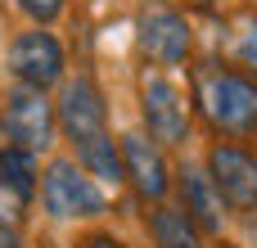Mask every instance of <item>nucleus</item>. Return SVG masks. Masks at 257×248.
I'll use <instances>...</instances> for the list:
<instances>
[{
	"mask_svg": "<svg viewBox=\"0 0 257 248\" xmlns=\"http://www.w3.org/2000/svg\"><path fill=\"white\" fill-rule=\"evenodd\" d=\"M54 122L77 145V167L86 176L122 181V154L108 136V108H104V95L90 77H77L63 86V95L54 104Z\"/></svg>",
	"mask_w": 257,
	"mask_h": 248,
	"instance_id": "nucleus-1",
	"label": "nucleus"
},
{
	"mask_svg": "<svg viewBox=\"0 0 257 248\" xmlns=\"http://www.w3.org/2000/svg\"><path fill=\"white\" fill-rule=\"evenodd\" d=\"M194 99L221 136H230V140H253L257 136V81L208 63V68H199Z\"/></svg>",
	"mask_w": 257,
	"mask_h": 248,
	"instance_id": "nucleus-2",
	"label": "nucleus"
},
{
	"mask_svg": "<svg viewBox=\"0 0 257 248\" xmlns=\"http://www.w3.org/2000/svg\"><path fill=\"white\" fill-rule=\"evenodd\" d=\"M54 104L45 99V90H32V86H18L5 95L0 104V131L14 149H27V154H41L54 145Z\"/></svg>",
	"mask_w": 257,
	"mask_h": 248,
	"instance_id": "nucleus-3",
	"label": "nucleus"
},
{
	"mask_svg": "<svg viewBox=\"0 0 257 248\" xmlns=\"http://www.w3.org/2000/svg\"><path fill=\"white\" fill-rule=\"evenodd\" d=\"M41 203L59 221H77V217H99L104 212V194H99L95 176H86L68 158H59V163L45 167V176H41Z\"/></svg>",
	"mask_w": 257,
	"mask_h": 248,
	"instance_id": "nucleus-4",
	"label": "nucleus"
},
{
	"mask_svg": "<svg viewBox=\"0 0 257 248\" xmlns=\"http://www.w3.org/2000/svg\"><path fill=\"white\" fill-rule=\"evenodd\" d=\"M140 113H145V127L158 145H181L190 136V104L163 72L140 77Z\"/></svg>",
	"mask_w": 257,
	"mask_h": 248,
	"instance_id": "nucleus-5",
	"label": "nucleus"
},
{
	"mask_svg": "<svg viewBox=\"0 0 257 248\" xmlns=\"http://www.w3.org/2000/svg\"><path fill=\"white\" fill-rule=\"evenodd\" d=\"M208 176L235 212H257V154L244 145H212L208 154Z\"/></svg>",
	"mask_w": 257,
	"mask_h": 248,
	"instance_id": "nucleus-6",
	"label": "nucleus"
},
{
	"mask_svg": "<svg viewBox=\"0 0 257 248\" xmlns=\"http://www.w3.org/2000/svg\"><path fill=\"white\" fill-rule=\"evenodd\" d=\"M136 41H140V50L154 59V63H185V54H190V23L172 9V5H163V0H154V5H145L140 9V18H136Z\"/></svg>",
	"mask_w": 257,
	"mask_h": 248,
	"instance_id": "nucleus-7",
	"label": "nucleus"
},
{
	"mask_svg": "<svg viewBox=\"0 0 257 248\" xmlns=\"http://www.w3.org/2000/svg\"><path fill=\"white\" fill-rule=\"evenodd\" d=\"M9 68H14V77L23 86L45 90V86H54L63 77V45L54 41V32H41V27L23 32L9 45Z\"/></svg>",
	"mask_w": 257,
	"mask_h": 248,
	"instance_id": "nucleus-8",
	"label": "nucleus"
},
{
	"mask_svg": "<svg viewBox=\"0 0 257 248\" xmlns=\"http://www.w3.org/2000/svg\"><path fill=\"white\" fill-rule=\"evenodd\" d=\"M117 154H122V176L136 185V194L158 203V199L167 194V185H172V176H167V163H163L158 145H149L140 131H126V136L117 140Z\"/></svg>",
	"mask_w": 257,
	"mask_h": 248,
	"instance_id": "nucleus-9",
	"label": "nucleus"
},
{
	"mask_svg": "<svg viewBox=\"0 0 257 248\" xmlns=\"http://www.w3.org/2000/svg\"><path fill=\"white\" fill-rule=\"evenodd\" d=\"M181 212L199 226V235L208 230V235H221V221H226V203H221V194H217V185H212V176L203 172V167H185L181 172Z\"/></svg>",
	"mask_w": 257,
	"mask_h": 248,
	"instance_id": "nucleus-10",
	"label": "nucleus"
},
{
	"mask_svg": "<svg viewBox=\"0 0 257 248\" xmlns=\"http://www.w3.org/2000/svg\"><path fill=\"white\" fill-rule=\"evenodd\" d=\"M149 235H154L158 248H203L199 226H194L181 208H167V203H158V208L149 212Z\"/></svg>",
	"mask_w": 257,
	"mask_h": 248,
	"instance_id": "nucleus-11",
	"label": "nucleus"
},
{
	"mask_svg": "<svg viewBox=\"0 0 257 248\" xmlns=\"http://www.w3.org/2000/svg\"><path fill=\"white\" fill-rule=\"evenodd\" d=\"M0 185H5L18 203H32V194H36V154L5 145V149H0Z\"/></svg>",
	"mask_w": 257,
	"mask_h": 248,
	"instance_id": "nucleus-12",
	"label": "nucleus"
},
{
	"mask_svg": "<svg viewBox=\"0 0 257 248\" xmlns=\"http://www.w3.org/2000/svg\"><path fill=\"white\" fill-rule=\"evenodd\" d=\"M235 59H239L244 68H253V72H257V18H248L244 32L235 36Z\"/></svg>",
	"mask_w": 257,
	"mask_h": 248,
	"instance_id": "nucleus-13",
	"label": "nucleus"
},
{
	"mask_svg": "<svg viewBox=\"0 0 257 248\" xmlns=\"http://www.w3.org/2000/svg\"><path fill=\"white\" fill-rule=\"evenodd\" d=\"M18 9L32 18V23H54L63 14V0H18Z\"/></svg>",
	"mask_w": 257,
	"mask_h": 248,
	"instance_id": "nucleus-14",
	"label": "nucleus"
},
{
	"mask_svg": "<svg viewBox=\"0 0 257 248\" xmlns=\"http://www.w3.org/2000/svg\"><path fill=\"white\" fill-rule=\"evenodd\" d=\"M81 248H126V244H122V239H113V235H86Z\"/></svg>",
	"mask_w": 257,
	"mask_h": 248,
	"instance_id": "nucleus-15",
	"label": "nucleus"
},
{
	"mask_svg": "<svg viewBox=\"0 0 257 248\" xmlns=\"http://www.w3.org/2000/svg\"><path fill=\"white\" fill-rule=\"evenodd\" d=\"M0 248H23V244H18V230L5 226V221H0Z\"/></svg>",
	"mask_w": 257,
	"mask_h": 248,
	"instance_id": "nucleus-16",
	"label": "nucleus"
},
{
	"mask_svg": "<svg viewBox=\"0 0 257 248\" xmlns=\"http://www.w3.org/2000/svg\"><path fill=\"white\" fill-rule=\"evenodd\" d=\"M221 248H235V244H221Z\"/></svg>",
	"mask_w": 257,
	"mask_h": 248,
	"instance_id": "nucleus-17",
	"label": "nucleus"
}]
</instances>
